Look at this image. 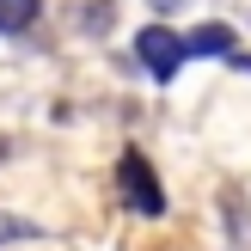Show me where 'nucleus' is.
I'll return each mask as SVG.
<instances>
[{"label":"nucleus","instance_id":"nucleus-1","mask_svg":"<svg viewBox=\"0 0 251 251\" xmlns=\"http://www.w3.org/2000/svg\"><path fill=\"white\" fill-rule=\"evenodd\" d=\"M135 55L166 86V80H178V68H184V37L172 31V25H141V31H135Z\"/></svg>","mask_w":251,"mask_h":251},{"label":"nucleus","instance_id":"nucleus-2","mask_svg":"<svg viewBox=\"0 0 251 251\" xmlns=\"http://www.w3.org/2000/svg\"><path fill=\"white\" fill-rule=\"evenodd\" d=\"M117 184H123V202H129L141 221H159V215H166V190H159L153 166H147L141 153H123V166H117Z\"/></svg>","mask_w":251,"mask_h":251},{"label":"nucleus","instance_id":"nucleus-3","mask_svg":"<svg viewBox=\"0 0 251 251\" xmlns=\"http://www.w3.org/2000/svg\"><path fill=\"white\" fill-rule=\"evenodd\" d=\"M196 55H239V49H233V31L227 25H196V31L184 37V61H196Z\"/></svg>","mask_w":251,"mask_h":251},{"label":"nucleus","instance_id":"nucleus-4","mask_svg":"<svg viewBox=\"0 0 251 251\" xmlns=\"http://www.w3.org/2000/svg\"><path fill=\"white\" fill-rule=\"evenodd\" d=\"M31 19H37V0H0V37L25 31Z\"/></svg>","mask_w":251,"mask_h":251},{"label":"nucleus","instance_id":"nucleus-5","mask_svg":"<svg viewBox=\"0 0 251 251\" xmlns=\"http://www.w3.org/2000/svg\"><path fill=\"white\" fill-rule=\"evenodd\" d=\"M12 239H37V227H31V221H12V215H0V245H12Z\"/></svg>","mask_w":251,"mask_h":251}]
</instances>
